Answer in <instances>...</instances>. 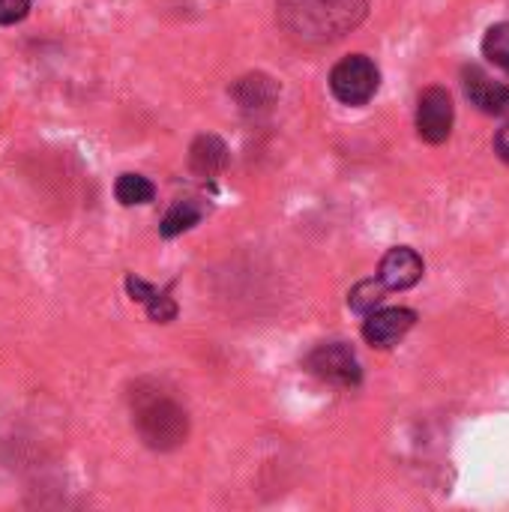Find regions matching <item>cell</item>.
Returning <instances> with one entry per match:
<instances>
[{"label":"cell","instance_id":"obj_5","mask_svg":"<svg viewBox=\"0 0 509 512\" xmlns=\"http://www.w3.org/2000/svg\"><path fill=\"white\" fill-rule=\"evenodd\" d=\"M453 99L447 87H426L417 102V132L429 144H444L453 132Z\"/></svg>","mask_w":509,"mask_h":512},{"label":"cell","instance_id":"obj_10","mask_svg":"<svg viewBox=\"0 0 509 512\" xmlns=\"http://www.w3.org/2000/svg\"><path fill=\"white\" fill-rule=\"evenodd\" d=\"M231 153L219 135H198L189 147V168L198 177H216L228 168Z\"/></svg>","mask_w":509,"mask_h":512},{"label":"cell","instance_id":"obj_17","mask_svg":"<svg viewBox=\"0 0 509 512\" xmlns=\"http://www.w3.org/2000/svg\"><path fill=\"white\" fill-rule=\"evenodd\" d=\"M126 291H129V297H132L135 303H144V306L159 294V288H153L150 282H144V279H138V276H126Z\"/></svg>","mask_w":509,"mask_h":512},{"label":"cell","instance_id":"obj_16","mask_svg":"<svg viewBox=\"0 0 509 512\" xmlns=\"http://www.w3.org/2000/svg\"><path fill=\"white\" fill-rule=\"evenodd\" d=\"M27 12H30V0H0V24L3 27L24 21Z\"/></svg>","mask_w":509,"mask_h":512},{"label":"cell","instance_id":"obj_6","mask_svg":"<svg viewBox=\"0 0 509 512\" xmlns=\"http://www.w3.org/2000/svg\"><path fill=\"white\" fill-rule=\"evenodd\" d=\"M462 87H465V96L471 99V105H477L483 114H495V117L509 114V84L495 81L480 66H465Z\"/></svg>","mask_w":509,"mask_h":512},{"label":"cell","instance_id":"obj_2","mask_svg":"<svg viewBox=\"0 0 509 512\" xmlns=\"http://www.w3.org/2000/svg\"><path fill=\"white\" fill-rule=\"evenodd\" d=\"M132 414H135V432L144 441V447L156 453H171L189 438V414L186 408L162 393L159 387L138 384L132 393Z\"/></svg>","mask_w":509,"mask_h":512},{"label":"cell","instance_id":"obj_9","mask_svg":"<svg viewBox=\"0 0 509 512\" xmlns=\"http://www.w3.org/2000/svg\"><path fill=\"white\" fill-rule=\"evenodd\" d=\"M231 96L243 111H267L279 99V81L270 78L267 72H249L234 81Z\"/></svg>","mask_w":509,"mask_h":512},{"label":"cell","instance_id":"obj_14","mask_svg":"<svg viewBox=\"0 0 509 512\" xmlns=\"http://www.w3.org/2000/svg\"><path fill=\"white\" fill-rule=\"evenodd\" d=\"M483 54L509 75V21L489 27L486 39H483Z\"/></svg>","mask_w":509,"mask_h":512},{"label":"cell","instance_id":"obj_1","mask_svg":"<svg viewBox=\"0 0 509 512\" xmlns=\"http://www.w3.org/2000/svg\"><path fill=\"white\" fill-rule=\"evenodd\" d=\"M369 15V0H276L282 30L300 45H330L357 30Z\"/></svg>","mask_w":509,"mask_h":512},{"label":"cell","instance_id":"obj_7","mask_svg":"<svg viewBox=\"0 0 509 512\" xmlns=\"http://www.w3.org/2000/svg\"><path fill=\"white\" fill-rule=\"evenodd\" d=\"M417 324V312L411 309H375L366 315L363 339L375 348H393L405 333Z\"/></svg>","mask_w":509,"mask_h":512},{"label":"cell","instance_id":"obj_11","mask_svg":"<svg viewBox=\"0 0 509 512\" xmlns=\"http://www.w3.org/2000/svg\"><path fill=\"white\" fill-rule=\"evenodd\" d=\"M201 219H204V207H201L198 201H177V204L165 213V219H162V225H159V234H162V237H177V234L195 228Z\"/></svg>","mask_w":509,"mask_h":512},{"label":"cell","instance_id":"obj_13","mask_svg":"<svg viewBox=\"0 0 509 512\" xmlns=\"http://www.w3.org/2000/svg\"><path fill=\"white\" fill-rule=\"evenodd\" d=\"M384 297H387V285L381 279H363V282H357L351 288L348 306L354 312H360V315H369V312H375L384 303Z\"/></svg>","mask_w":509,"mask_h":512},{"label":"cell","instance_id":"obj_3","mask_svg":"<svg viewBox=\"0 0 509 512\" xmlns=\"http://www.w3.org/2000/svg\"><path fill=\"white\" fill-rule=\"evenodd\" d=\"M381 87V72L366 54L342 57L330 72V90L342 105H366Z\"/></svg>","mask_w":509,"mask_h":512},{"label":"cell","instance_id":"obj_12","mask_svg":"<svg viewBox=\"0 0 509 512\" xmlns=\"http://www.w3.org/2000/svg\"><path fill=\"white\" fill-rule=\"evenodd\" d=\"M114 195L123 207H135V204H150L156 198V186L141 177V174H120L114 183Z\"/></svg>","mask_w":509,"mask_h":512},{"label":"cell","instance_id":"obj_18","mask_svg":"<svg viewBox=\"0 0 509 512\" xmlns=\"http://www.w3.org/2000/svg\"><path fill=\"white\" fill-rule=\"evenodd\" d=\"M495 150H498V156H501V159L509 165V126H504V129L498 132V138H495Z\"/></svg>","mask_w":509,"mask_h":512},{"label":"cell","instance_id":"obj_15","mask_svg":"<svg viewBox=\"0 0 509 512\" xmlns=\"http://www.w3.org/2000/svg\"><path fill=\"white\" fill-rule=\"evenodd\" d=\"M147 315H150V321H156V324H168V321L177 318V303H174L165 291H159V294L147 303Z\"/></svg>","mask_w":509,"mask_h":512},{"label":"cell","instance_id":"obj_8","mask_svg":"<svg viewBox=\"0 0 509 512\" xmlns=\"http://www.w3.org/2000/svg\"><path fill=\"white\" fill-rule=\"evenodd\" d=\"M423 258L408 249V246H396L381 258L378 267V279L387 285V291H408L423 279Z\"/></svg>","mask_w":509,"mask_h":512},{"label":"cell","instance_id":"obj_4","mask_svg":"<svg viewBox=\"0 0 509 512\" xmlns=\"http://www.w3.org/2000/svg\"><path fill=\"white\" fill-rule=\"evenodd\" d=\"M309 372L327 384H336V387H357L360 378H363V369H360V360L357 354L351 351V345L345 342H324L318 345L309 360H306Z\"/></svg>","mask_w":509,"mask_h":512}]
</instances>
